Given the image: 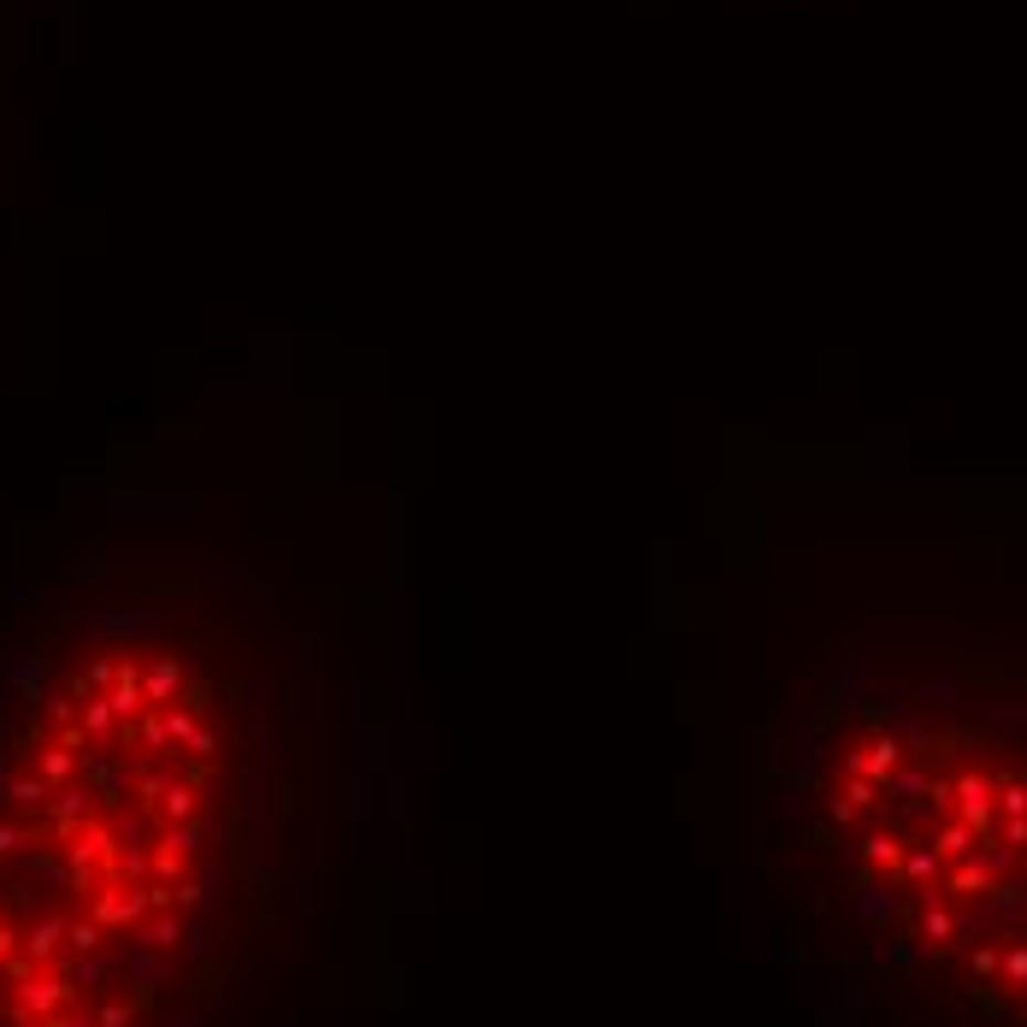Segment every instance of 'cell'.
Wrapping results in <instances>:
<instances>
[{
  "mask_svg": "<svg viewBox=\"0 0 1027 1027\" xmlns=\"http://www.w3.org/2000/svg\"><path fill=\"white\" fill-rule=\"evenodd\" d=\"M261 703L166 614L0 674V1027H219L272 928Z\"/></svg>",
  "mask_w": 1027,
  "mask_h": 1027,
  "instance_id": "1",
  "label": "cell"
},
{
  "mask_svg": "<svg viewBox=\"0 0 1027 1027\" xmlns=\"http://www.w3.org/2000/svg\"><path fill=\"white\" fill-rule=\"evenodd\" d=\"M803 850L886 986L945 1027H1027V727L862 721L820 750Z\"/></svg>",
  "mask_w": 1027,
  "mask_h": 1027,
  "instance_id": "2",
  "label": "cell"
}]
</instances>
